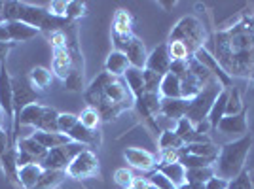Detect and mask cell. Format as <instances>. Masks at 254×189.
I'll use <instances>...</instances> for the list:
<instances>
[{"label": "cell", "instance_id": "7402d4cb", "mask_svg": "<svg viewBox=\"0 0 254 189\" xmlns=\"http://www.w3.org/2000/svg\"><path fill=\"white\" fill-rule=\"evenodd\" d=\"M44 168L38 165V163H34V165H27V167H21L19 168V172H17V180H19V186L23 189H34L36 188V184H38V180L42 176Z\"/></svg>", "mask_w": 254, "mask_h": 189}, {"label": "cell", "instance_id": "5bb4252c", "mask_svg": "<svg viewBox=\"0 0 254 189\" xmlns=\"http://www.w3.org/2000/svg\"><path fill=\"white\" fill-rule=\"evenodd\" d=\"M124 157L131 167L140 168V170H150L156 165V155L146 149H138V147H127L124 151Z\"/></svg>", "mask_w": 254, "mask_h": 189}, {"label": "cell", "instance_id": "1f68e13d", "mask_svg": "<svg viewBox=\"0 0 254 189\" xmlns=\"http://www.w3.org/2000/svg\"><path fill=\"white\" fill-rule=\"evenodd\" d=\"M57 117H59V114H57L53 108L46 106V110H44V114H42V119H40V123L36 125V129H34V131H44V133H59Z\"/></svg>", "mask_w": 254, "mask_h": 189}, {"label": "cell", "instance_id": "44dd1931", "mask_svg": "<svg viewBox=\"0 0 254 189\" xmlns=\"http://www.w3.org/2000/svg\"><path fill=\"white\" fill-rule=\"evenodd\" d=\"M158 172H161L177 189L186 184V168L180 163H161L158 167Z\"/></svg>", "mask_w": 254, "mask_h": 189}, {"label": "cell", "instance_id": "f546056e", "mask_svg": "<svg viewBox=\"0 0 254 189\" xmlns=\"http://www.w3.org/2000/svg\"><path fill=\"white\" fill-rule=\"evenodd\" d=\"M64 178H66L64 170H44L34 189H55L57 186L63 184Z\"/></svg>", "mask_w": 254, "mask_h": 189}, {"label": "cell", "instance_id": "bcb514c9", "mask_svg": "<svg viewBox=\"0 0 254 189\" xmlns=\"http://www.w3.org/2000/svg\"><path fill=\"white\" fill-rule=\"evenodd\" d=\"M10 147H13L11 146V138H10V135L6 133V129H0V159H2V155L10 149Z\"/></svg>", "mask_w": 254, "mask_h": 189}, {"label": "cell", "instance_id": "ffe728a7", "mask_svg": "<svg viewBox=\"0 0 254 189\" xmlns=\"http://www.w3.org/2000/svg\"><path fill=\"white\" fill-rule=\"evenodd\" d=\"M175 133H177L180 140L184 142V146H188V144H193V142H205V140H207V137L199 135V133L195 131L193 123H190L186 117H182V119H179V121H177Z\"/></svg>", "mask_w": 254, "mask_h": 189}, {"label": "cell", "instance_id": "f907efd6", "mask_svg": "<svg viewBox=\"0 0 254 189\" xmlns=\"http://www.w3.org/2000/svg\"><path fill=\"white\" fill-rule=\"evenodd\" d=\"M150 186V182L148 180H142V178H135L133 180V186L131 188L133 189H146Z\"/></svg>", "mask_w": 254, "mask_h": 189}, {"label": "cell", "instance_id": "db71d44e", "mask_svg": "<svg viewBox=\"0 0 254 189\" xmlns=\"http://www.w3.org/2000/svg\"><path fill=\"white\" fill-rule=\"evenodd\" d=\"M0 129H4V112L0 110Z\"/></svg>", "mask_w": 254, "mask_h": 189}, {"label": "cell", "instance_id": "30bf717a", "mask_svg": "<svg viewBox=\"0 0 254 189\" xmlns=\"http://www.w3.org/2000/svg\"><path fill=\"white\" fill-rule=\"evenodd\" d=\"M171 55H169V47L167 44H159L158 47L148 55V61H146V70H152V72L159 74V76H165L169 74L171 70Z\"/></svg>", "mask_w": 254, "mask_h": 189}, {"label": "cell", "instance_id": "f1b7e54d", "mask_svg": "<svg viewBox=\"0 0 254 189\" xmlns=\"http://www.w3.org/2000/svg\"><path fill=\"white\" fill-rule=\"evenodd\" d=\"M29 82L34 89H48L53 82V72L44 68V66H34L29 72Z\"/></svg>", "mask_w": 254, "mask_h": 189}, {"label": "cell", "instance_id": "83f0119b", "mask_svg": "<svg viewBox=\"0 0 254 189\" xmlns=\"http://www.w3.org/2000/svg\"><path fill=\"white\" fill-rule=\"evenodd\" d=\"M226 102H228V89H222L220 94L216 96L214 104H212L211 112H209V117H207V121L211 123L212 129H216L218 123L222 121V117L226 116Z\"/></svg>", "mask_w": 254, "mask_h": 189}, {"label": "cell", "instance_id": "836d02e7", "mask_svg": "<svg viewBox=\"0 0 254 189\" xmlns=\"http://www.w3.org/2000/svg\"><path fill=\"white\" fill-rule=\"evenodd\" d=\"M214 176H216V172L212 167L186 168V182H190V184H207Z\"/></svg>", "mask_w": 254, "mask_h": 189}, {"label": "cell", "instance_id": "d4e9b609", "mask_svg": "<svg viewBox=\"0 0 254 189\" xmlns=\"http://www.w3.org/2000/svg\"><path fill=\"white\" fill-rule=\"evenodd\" d=\"M15 149H19V151H25V153H29L38 165L44 161L46 157V153H48V149L44 146H40L36 140L32 137H27V138H19L17 142H15Z\"/></svg>", "mask_w": 254, "mask_h": 189}, {"label": "cell", "instance_id": "11a10c76", "mask_svg": "<svg viewBox=\"0 0 254 189\" xmlns=\"http://www.w3.org/2000/svg\"><path fill=\"white\" fill-rule=\"evenodd\" d=\"M2 8H4V2H0V23L4 21V19H2Z\"/></svg>", "mask_w": 254, "mask_h": 189}, {"label": "cell", "instance_id": "74e56055", "mask_svg": "<svg viewBox=\"0 0 254 189\" xmlns=\"http://www.w3.org/2000/svg\"><path fill=\"white\" fill-rule=\"evenodd\" d=\"M142 76H144V93H159L163 76L152 72V70H146V68L142 70Z\"/></svg>", "mask_w": 254, "mask_h": 189}, {"label": "cell", "instance_id": "9c48e42d", "mask_svg": "<svg viewBox=\"0 0 254 189\" xmlns=\"http://www.w3.org/2000/svg\"><path fill=\"white\" fill-rule=\"evenodd\" d=\"M193 59L197 61V63H201L209 72L218 80V84L222 85L224 89H230V87H233V82H232V78L228 76V74L224 72V68L218 64V61H216V57L212 55L207 47H199L197 51L193 53Z\"/></svg>", "mask_w": 254, "mask_h": 189}, {"label": "cell", "instance_id": "7a4b0ae2", "mask_svg": "<svg viewBox=\"0 0 254 189\" xmlns=\"http://www.w3.org/2000/svg\"><path fill=\"white\" fill-rule=\"evenodd\" d=\"M253 146V137L251 135H245V137L237 138L233 142H228L220 147L218 151V157H216V176H220L224 180H233L235 176H239L245 170V161L247 155L251 151Z\"/></svg>", "mask_w": 254, "mask_h": 189}, {"label": "cell", "instance_id": "91938a15", "mask_svg": "<svg viewBox=\"0 0 254 189\" xmlns=\"http://www.w3.org/2000/svg\"><path fill=\"white\" fill-rule=\"evenodd\" d=\"M253 91H254V87H253Z\"/></svg>", "mask_w": 254, "mask_h": 189}, {"label": "cell", "instance_id": "603a6c76", "mask_svg": "<svg viewBox=\"0 0 254 189\" xmlns=\"http://www.w3.org/2000/svg\"><path fill=\"white\" fill-rule=\"evenodd\" d=\"M180 151H184V153H191V155H197V157H203V159H209V161H216L218 157V147L214 146L212 142L209 140H205V142H193V144H188V146H184Z\"/></svg>", "mask_w": 254, "mask_h": 189}, {"label": "cell", "instance_id": "277c9868", "mask_svg": "<svg viewBox=\"0 0 254 189\" xmlns=\"http://www.w3.org/2000/svg\"><path fill=\"white\" fill-rule=\"evenodd\" d=\"M224 87L218 84V80H212L209 84L203 87L199 94L197 96H193L190 100V106H188V112H186V119L193 123V125H197V123H201L205 121L207 117H209V112H211L212 104H214V100H216V96L220 94Z\"/></svg>", "mask_w": 254, "mask_h": 189}, {"label": "cell", "instance_id": "6da1fadb", "mask_svg": "<svg viewBox=\"0 0 254 189\" xmlns=\"http://www.w3.org/2000/svg\"><path fill=\"white\" fill-rule=\"evenodd\" d=\"M212 42V55L224 72L254 82V13H241L237 21L216 32Z\"/></svg>", "mask_w": 254, "mask_h": 189}, {"label": "cell", "instance_id": "ee69618b", "mask_svg": "<svg viewBox=\"0 0 254 189\" xmlns=\"http://www.w3.org/2000/svg\"><path fill=\"white\" fill-rule=\"evenodd\" d=\"M148 182L152 184V186H156L158 189H177L175 186H173V184H171L169 180H167L165 176H163V174H161V172H154V174L150 176Z\"/></svg>", "mask_w": 254, "mask_h": 189}, {"label": "cell", "instance_id": "ba28073f", "mask_svg": "<svg viewBox=\"0 0 254 189\" xmlns=\"http://www.w3.org/2000/svg\"><path fill=\"white\" fill-rule=\"evenodd\" d=\"M0 110L4 112V117L8 119V129L6 133L11 138V146L15 147L13 142V91H11V78L8 70H6V64H0Z\"/></svg>", "mask_w": 254, "mask_h": 189}, {"label": "cell", "instance_id": "60d3db41", "mask_svg": "<svg viewBox=\"0 0 254 189\" xmlns=\"http://www.w3.org/2000/svg\"><path fill=\"white\" fill-rule=\"evenodd\" d=\"M57 125H59V133L68 135V133L78 125V116H74V114H59Z\"/></svg>", "mask_w": 254, "mask_h": 189}, {"label": "cell", "instance_id": "4fadbf2b", "mask_svg": "<svg viewBox=\"0 0 254 189\" xmlns=\"http://www.w3.org/2000/svg\"><path fill=\"white\" fill-rule=\"evenodd\" d=\"M190 100L186 98H161V106H159V114L167 119L179 121L182 117H186Z\"/></svg>", "mask_w": 254, "mask_h": 189}, {"label": "cell", "instance_id": "4316f807", "mask_svg": "<svg viewBox=\"0 0 254 189\" xmlns=\"http://www.w3.org/2000/svg\"><path fill=\"white\" fill-rule=\"evenodd\" d=\"M159 94L161 98H182V91H180V80L175 74H165L161 80V87H159Z\"/></svg>", "mask_w": 254, "mask_h": 189}, {"label": "cell", "instance_id": "e0dca14e", "mask_svg": "<svg viewBox=\"0 0 254 189\" xmlns=\"http://www.w3.org/2000/svg\"><path fill=\"white\" fill-rule=\"evenodd\" d=\"M68 138L72 140V142H78V144H84V146H99L101 144V135H99V131H91V129H87L84 127L80 121H78V125L68 133Z\"/></svg>", "mask_w": 254, "mask_h": 189}, {"label": "cell", "instance_id": "ab89813d", "mask_svg": "<svg viewBox=\"0 0 254 189\" xmlns=\"http://www.w3.org/2000/svg\"><path fill=\"white\" fill-rule=\"evenodd\" d=\"M85 13H87V6H85V2H80V0H72V2H68V8H66V19H68V21L74 23V19L84 17Z\"/></svg>", "mask_w": 254, "mask_h": 189}, {"label": "cell", "instance_id": "3957f363", "mask_svg": "<svg viewBox=\"0 0 254 189\" xmlns=\"http://www.w3.org/2000/svg\"><path fill=\"white\" fill-rule=\"evenodd\" d=\"M167 42H179L182 44L188 53L193 57V53L197 51L199 47H205V42H207V31L203 27V23L193 17V15H186L182 17L169 34V40Z\"/></svg>", "mask_w": 254, "mask_h": 189}, {"label": "cell", "instance_id": "d6986e66", "mask_svg": "<svg viewBox=\"0 0 254 189\" xmlns=\"http://www.w3.org/2000/svg\"><path fill=\"white\" fill-rule=\"evenodd\" d=\"M40 146H44L48 151L53 149V147H61L64 144H68V142H72L68 135H63V133H44V131H34L31 135Z\"/></svg>", "mask_w": 254, "mask_h": 189}, {"label": "cell", "instance_id": "c3c4849f", "mask_svg": "<svg viewBox=\"0 0 254 189\" xmlns=\"http://www.w3.org/2000/svg\"><path fill=\"white\" fill-rule=\"evenodd\" d=\"M13 42H0V64H6V59H8V53L13 49Z\"/></svg>", "mask_w": 254, "mask_h": 189}, {"label": "cell", "instance_id": "681fc988", "mask_svg": "<svg viewBox=\"0 0 254 189\" xmlns=\"http://www.w3.org/2000/svg\"><path fill=\"white\" fill-rule=\"evenodd\" d=\"M0 42H10V34H8V27L6 23H0Z\"/></svg>", "mask_w": 254, "mask_h": 189}, {"label": "cell", "instance_id": "6f0895ef", "mask_svg": "<svg viewBox=\"0 0 254 189\" xmlns=\"http://www.w3.org/2000/svg\"><path fill=\"white\" fill-rule=\"evenodd\" d=\"M251 176H253V186H254V174H251Z\"/></svg>", "mask_w": 254, "mask_h": 189}, {"label": "cell", "instance_id": "484cf974", "mask_svg": "<svg viewBox=\"0 0 254 189\" xmlns=\"http://www.w3.org/2000/svg\"><path fill=\"white\" fill-rule=\"evenodd\" d=\"M0 167H2V170H4L6 178H10V182L19 184V180H17L19 167H17V149H15V147H10V149L2 155V159H0Z\"/></svg>", "mask_w": 254, "mask_h": 189}, {"label": "cell", "instance_id": "7dc6e473", "mask_svg": "<svg viewBox=\"0 0 254 189\" xmlns=\"http://www.w3.org/2000/svg\"><path fill=\"white\" fill-rule=\"evenodd\" d=\"M228 180L220 178V176H214V178H211L207 184H205V189H228Z\"/></svg>", "mask_w": 254, "mask_h": 189}, {"label": "cell", "instance_id": "b9f144b4", "mask_svg": "<svg viewBox=\"0 0 254 189\" xmlns=\"http://www.w3.org/2000/svg\"><path fill=\"white\" fill-rule=\"evenodd\" d=\"M133 180H135V176H133L131 170H127V168H118L116 172H114V182H116L122 189L131 188V186H133Z\"/></svg>", "mask_w": 254, "mask_h": 189}, {"label": "cell", "instance_id": "52a82bcc", "mask_svg": "<svg viewBox=\"0 0 254 189\" xmlns=\"http://www.w3.org/2000/svg\"><path fill=\"white\" fill-rule=\"evenodd\" d=\"M66 176L74 180H85V178H93L99 174V157L91 149L85 147L82 153H78L72 163L66 167Z\"/></svg>", "mask_w": 254, "mask_h": 189}, {"label": "cell", "instance_id": "f35d334b", "mask_svg": "<svg viewBox=\"0 0 254 189\" xmlns=\"http://www.w3.org/2000/svg\"><path fill=\"white\" fill-rule=\"evenodd\" d=\"M228 189H254L251 172H249V170H243L239 176H235L233 180H230Z\"/></svg>", "mask_w": 254, "mask_h": 189}, {"label": "cell", "instance_id": "d6a6232c", "mask_svg": "<svg viewBox=\"0 0 254 189\" xmlns=\"http://www.w3.org/2000/svg\"><path fill=\"white\" fill-rule=\"evenodd\" d=\"M184 142L179 138V135L173 129H163L159 135V149L167 151V149H182Z\"/></svg>", "mask_w": 254, "mask_h": 189}, {"label": "cell", "instance_id": "cb8c5ba5", "mask_svg": "<svg viewBox=\"0 0 254 189\" xmlns=\"http://www.w3.org/2000/svg\"><path fill=\"white\" fill-rule=\"evenodd\" d=\"M124 80H126V84H127V87H129L131 94L135 96V100H138V98L144 94V76H142V70L129 66L127 72L124 74Z\"/></svg>", "mask_w": 254, "mask_h": 189}, {"label": "cell", "instance_id": "2e32d148", "mask_svg": "<svg viewBox=\"0 0 254 189\" xmlns=\"http://www.w3.org/2000/svg\"><path fill=\"white\" fill-rule=\"evenodd\" d=\"M6 27H8V34H10V42H29L32 38H36L40 31L36 29V27H31V25H27V23H21V21H10L6 23Z\"/></svg>", "mask_w": 254, "mask_h": 189}, {"label": "cell", "instance_id": "9a60e30c", "mask_svg": "<svg viewBox=\"0 0 254 189\" xmlns=\"http://www.w3.org/2000/svg\"><path fill=\"white\" fill-rule=\"evenodd\" d=\"M53 72L57 78L61 80H66L70 74H72V59L68 55V49L66 46L64 47H53Z\"/></svg>", "mask_w": 254, "mask_h": 189}, {"label": "cell", "instance_id": "8992f818", "mask_svg": "<svg viewBox=\"0 0 254 189\" xmlns=\"http://www.w3.org/2000/svg\"><path fill=\"white\" fill-rule=\"evenodd\" d=\"M11 91H13V116L15 119L27 106L38 102V93L29 82V78H25V76L11 78ZM15 119H13V123H15Z\"/></svg>", "mask_w": 254, "mask_h": 189}, {"label": "cell", "instance_id": "8fae6325", "mask_svg": "<svg viewBox=\"0 0 254 189\" xmlns=\"http://www.w3.org/2000/svg\"><path fill=\"white\" fill-rule=\"evenodd\" d=\"M122 53H126L127 61L133 68H140L144 70L146 61H148V53H146V46L140 42V38H137L135 34L131 36V40L127 42V46L122 49Z\"/></svg>", "mask_w": 254, "mask_h": 189}, {"label": "cell", "instance_id": "f6af8a7d", "mask_svg": "<svg viewBox=\"0 0 254 189\" xmlns=\"http://www.w3.org/2000/svg\"><path fill=\"white\" fill-rule=\"evenodd\" d=\"M169 72L175 74L179 80H182V78L188 74V61H173Z\"/></svg>", "mask_w": 254, "mask_h": 189}, {"label": "cell", "instance_id": "d590c367", "mask_svg": "<svg viewBox=\"0 0 254 189\" xmlns=\"http://www.w3.org/2000/svg\"><path fill=\"white\" fill-rule=\"evenodd\" d=\"M78 121L82 123L84 127L87 129H91V131H97V127L101 125V116H99V112H97L95 108H91V106H87L85 110H82V114L78 116Z\"/></svg>", "mask_w": 254, "mask_h": 189}, {"label": "cell", "instance_id": "7bdbcfd3", "mask_svg": "<svg viewBox=\"0 0 254 189\" xmlns=\"http://www.w3.org/2000/svg\"><path fill=\"white\" fill-rule=\"evenodd\" d=\"M66 8H68V2L64 0H53L48 4V11L55 17H63V19H66Z\"/></svg>", "mask_w": 254, "mask_h": 189}, {"label": "cell", "instance_id": "5b68a950", "mask_svg": "<svg viewBox=\"0 0 254 189\" xmlns=\"http://www.w3.org/2000/svg\"><path fill=\"white\" fill-rule=\"evenodd\" d=\"M85 147L84 144H78V142H68L61 147H53L46 153L44 161L40 163V167L44 170H66V167L72 163V159L82 153Z\"/></svg>", "mask_w": 254, "mask_h": 189}, {"label": "cell", "instance_id": "680465c9", "mask_svg": "<svg viewBox=\"0 0 254 189\" xmlns=\"http://www.w3.org/2000/svg\"><path fill=\"white\" fill-rule=\"evenodd\" d=\"M127 189H133V188H127Z\"/></svg>", "mask_w": 254, "mask_h": 189}, {"label": "cell", "instance_id": "4dcf8cb0", "mask_svg": "<svg viewBox=\"0 0 254 189\" xmlns=\"http://www.w3.org/2000/svg\"><path fill=\"white\" fill-rule=\"evenodd\" d=\"M131 15L124 10H118L112 23V36H131Z\"/></svg>", "mask_w": 254, "mask_h": 189}, {"label": "cell", "instance_id": "ac0fdd59", "mask_svg": "<svg viewBox=\"0 0 254 189\" xmlns=\"http://www.w3.org/2000/svg\"><path fill=\"white\" fill-rule=\"evenodd\" d=\"M131 64L127 61L126 53L122 51H110V55L106 57V63H105V72L112 74L114 78H124V74L127 72V68H129Z\"/></svg>", "mask_w": 254, "mask_h": 189}, {"label": "cell", "instance_id": "7c38bea8", "mask_svg": "<svg viewBox=\"0 0 254 189\" xmlns=\"http://www.w3.org/2000/svg\"><path fill=\"white\" fill-rule=\"evenodd\" d=\"M247 129H249V125H247V110H243L237 116H224L222 121L216 127V131H220L222 135H239V137L247 135Z\"/></svg>", "mask_w": 254, "mask_h": 189}, {"label": "cell", "instance_id": "9f6ffc18", "mask_svg": "<svg viewBox=\"0 0 254 189\" xmlns=\"http://www.w3.org/2000/svg\"><path fill=\"white\" fill-rule=\"evenodd\" d=\"M146 189H158V188H156V186H152V184H150V186H148V188H146Z\"/></svg>", "mask_w": 254, "mask_h": 189}, {"label": "cell", "instance_id": "8d00e7d4", "mask_svg": "<svg viewBox=\"0 0 254 189\" xmlns=\"http://www.w3.org/2000/svg\"><path fill=\"white\" fill-rule=\"evenodd\" d=\"M179 163L184 168H201V167H212V161L209 159L197 157V155H191V153H184L180 151V159Z\"/></svg>", "mask_w": 254, "mask_h": 189}, {"label": "cell", "instance_id": "e575fe53", "mask_svg": "<svg viewBox=\"0 0 254 189\" xmlns=\"http://www.w3.org/2000/svg\"><path fill=\"white\" fill-rule=\"evenodd\" d=\"M245 110V104L241 100V93L239 89L230 87L228 89V102H226V116H237Z\"/></svg>", "mask_w": 254, "mask_h": 189}, {"label": "cell", "instance_id": "816d5d0a", "mask_svg": "<svg viewBox=\"0 0 254 189\" xmlns=\"http://www.w3.org/2000/svg\"><path fill=\"white\" fill-rule=\"evenodd\" d=\"M179 189H205V184H190V182H186V184L180 186Z\"/></svg>", "mask_w": 254, "mask_h": 189}, {"label": "cell", "instance_id": "f5cc1de1", "mask_svg": "<svg viewBox=\"0 0 254 189\" xmlns=\"http://www.w3.org/2000/svg\"><path fill=\"white\" fill-rule=\"evenodd\" d=\"M159 6H163V8H173L175 2H159Z\"/></svg>", "mask_w": 254, "mask_h": 189}]
</instances>
